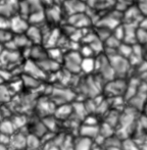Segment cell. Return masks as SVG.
Here are the masks:
<instances>
[{"instance_id":"cell-9","label":"cell","mask_w":147,"mask_h":150,"mask_svg":"<svg viewBox=\"0 0 147 150\" xmlns=\"http://www.w3.org/2000/svg\"><path fill=\"white\" fill-rule=\"evenodd\" d=\"M7 98H8V92L6 91L5 88H3L0 85V102L1 101H6Z\"/></svg>"},{"instance_id":"cell-11","label":"cell","mask_w":147,"mask_h":150,"mask_svg":"<svg viewBox=\"0 0 147 150\" xmlns=\"http://www.w3.org/2000/svg\"><path fill=\"white\" fill-rule=\"evenodd\" d=\"M145 107H146V109H147V101H146V106Z\"/></svg>"},{"instance_id":"cell-4","label":"cell","mask_w":147,"mask_h":150,"mask_svg":"<svg viewBox=\"0 0 147 150\" xmlns=\"http://www.w3.org/2000/svg\"><path fill=\"white\" fill-rule=\"evenodd\" d=\"M26 35L28 36V38L30 39L31 42L35 44H39L42 40V34L36 27H29V29L26 32Z\"/></svg>"},{"instance_id":"cell-10","label":"cell","mask_w":147,"mask_h":150,"mask_svg":"<svg viewBox=\"0 0 147 150\" xmlns=\"http://www.w3.org/2000/svg\"><path fill=\"white\" fill-rule=\"evenodd\" d=\"M0 150H5V147H4V144L0 143Z\"/></svg>"},{"instance_id":"cell-6","label":"cell","mask_w":147,"mask_h":150,"mask_svg":"<svg viewBox=\"0 0 147 150\" xmlns=\"http://www.w3.org/2000/svg\"><path fill=\"white\" fill-rule=\"evenodd\" d=\"M75 150H91V140L89 138H83L80 139V141L78 140V142L75 143V146H74Z\"/></svg>"},{"instance_id":"cell-7","label":"cell","mask_w":147,"mask_h":150,"mask_svg":"<svg viewBox=\"0 0 147 150\" xmlns=\"http://www.w3.org/2000/svg\"><path fill=\"white\" fill-rule=\"evenodd\" d=\"M12 37L13 36L9 31L5 29H0V43H8L12 40Z\"/></svg>"},{"instance_id":"cell-1","label":"cell","mask_w":147,"mask_h":150,"mask_svg":"<svg viewBox=\"0 0 147 150\" xmlns=\"http://www.w3.org/2000/svg\"><path fill=\"white\" fill-rule=\"evenodd\" d=\"M82 59H83V57H82V55L80 53L72 52V53H70L64 58V61H66V69L70 71H73V73L80 71V69H81Z\"/></svg>"},{"instance_id":"cell-2","label":"cell","mask_w":147,"mask_h":150,"mask_svg":"<svg viewBox=\"0 0 147 150\" xmlns=\"http://www.w3.org/2000/svg\"><path fill=\"white\" fill-rule=\"evenodd\" d=\"M110 62L114 74H125L129 69L128 67H129V62H128L127 58L123 57L121 55L111 56Z\"/></svg>"},{"instance_id":"cell-8","label":"cell","mask_w":147,"mask_h":150,"mask_svg":"<svg viewBox=\"0 0 147 150\" xmlns=\"http://www.w3.org/2000/svg\"><path fill=\"white\" fill-rule=\"evenodd\" d=\"M122 148L123 150H140V146L133 140H126L122 143Z\"/></svg>"},{"instance_id":"cell-5","label":"cell","mask_w":147,"mask_h":150,"mask_svg":"<svg viewBox=\"0 0 147 150\" xmlns=\"http://www.w3.org/2000/svg\"><path fill=\"white\" fill-rule=\"evenodd\" d=\"M96 67V60L92 57L83 58L81 62V69H83L85 73H91Z\"/></svg>"},{"instance_id":"cell-3","label":"cell","mask_w":147,"mask_h":150,"mask_svg":"<svg viewBox=\"0 0 147 150\" xmlns=\"http://www.w3.org/2000/svg\"><path fill=\"white\" fill-rule=\"evenodd\" d=\"M20 18L13 16L10 21V28L16 34H22V32H27L29 29V26L25 20H22Z\"/></svg>"}]
</instances>
